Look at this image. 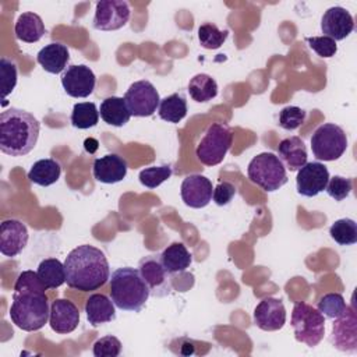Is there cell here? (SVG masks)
Listing matches in <instances>:
<instances>
[{
	"mask_svg": "<svg viewBox=\"0 0 357 357\" xmlns=\"http://www.w3.org/2000/svg\"><path fill=\"white\" fill-rule=\"evenodd\" d=\"M278 158L290 172H296L307 163V148L300 137H289L279 142Z\"/></svg>",
	"mask_w": 357,
	"mask_h": 357,
	"instance_id": "44dd1931",
	"label": "cell"
},
{
	"mask_svg": "<svg viewBox=\"0 0 357 357\" xmlns=\"http://www.w3.org/2000/svg\"><path fill=\"white\" fill-rule=\"evenodd\" d=\"M45 24L42 18L31 11L22 13L15 22L14 32L17 39L25 42V43H35L42 39L45 35Z\"/></svg>",
	"mask_w": 357,
	"mask_h": 357,
	"instance_id": "cb8c5ba5",
	"label": "cell"
},
{
	"mask_svg": "<svg viewBox=\"0 0 357 357\" xmlns=\"http://www.w3.org/2000/svg\"><path fill=\"white\" fill-rule=\"evenodd\" d=\"M158 114L167 123H178L187 116V99L181 92H174L160 99Z\"/></svg>",
	"mask_w": 357,
	"mask_h": 357,
	"instance_id": "83f0119b",
	"label": "cell"
},
{
	"mask_svg": "<svg viewBox=\"0 0 357 357\" xmlns=\"http://www.w3.org/2000/svg\"><path fill=\"white\" fill-rule=\"evenodd\" d=\"M183 202L190 208H205L212 201L213 187L208 177L202 174L187 176L180 187Z\"/></svg>",
	"mask_w": 357,
	"mask_h": 357,
	"instance_id": "9a60e30c",
	"label": "cell"
},
{
	"mask_svg": "<svg viewBox=\"0 0 357 357\" xmlns=\"http://www.w3.org/2000/svg\"><path fill=\"white\" fill-rule=\"evenodd\" d=\"M92 353L95 357H117L121 353V342L113 335L103 336L93 343Z\"/></svg>",
	"mask_w": 357,
	"mask_h": 357,
	"instance_id": "74e56055",
	"label": "cell"
},
{
	"mask_svg": "<svg viewBox=\"0 0 357 357\" xmlns=\"http://www.w3.org/2000/svg\"><path fill=\"white\" fill-rule=\"evenodd\" d=\"M160 259L165 269L170 273H181L191 265V254L183 243H172L160 252Z\"/></svg>",
	"mask_w": 357,
	"mask_h": 357,
	"instance_id": "d4e9b609",
	"label": "cell"
},
{
	"mask_svg": "<svg viewBox=\"0 0 357 357\" xmlns=\"http://www.w3.org/2000/svg\"><path fill=\"white\" fill-rule=\"evenodd\" d=\"M188 93L195 102H209L218 95V84L208 74H197L188 82Z\"/></svg>",
	"mask_w": 357,
	"mask_h": 357,
	"instance_id": "f546056e",
	"label": "cell"
},
{
	"mask_svg": "<svg viewBox=\"0 0 357 357\" xmlns=\"http://www.w3.org/2000/svg\"><path fill=\"white\" fill-rule=\"evenodd\" d=\"M36 60L45 71L50 74H60L67 68L70 52L64 45L54 42L43 46L38 52Z\"/></svg>",
	"mask_w": 357,
	"mask_h": 357,
	"instance_id": "603a6c76",
	"label": "cell"
},
{
	"mask_svg": "<svg viewBox=\"0 0 357 357\" xmlns=\"http://www.w3.org/2000/svg\"><path fill=\"white\" fill-rule=\"evenodd\" d=\"M236 195V187L229 181H222L213 188L212 199L216 205L223 206L227 205Z\"/></svg>",
	"mask_w": 357,
	"mask_h": 357,
	"instance_id": "60d3db41",
	"label": "cell"
},
{
	"mask_svg": "<svg viewBox=\"0 0 357 357\" xmlns=\"http://www.w3.org/2000/svg\"><path fill=\"white\" fill-rule=\"evenodd\" d=\"M308 46L321 57H332L337 52L336 42L329 36H308L305 38Z\"/></svg>",
	"mask_w": 357,
	"mask_h": 357,
	"instance_id": "ab89813d",
	"label": "cell"
},
{
	"mask_svg": "<svg viewBox=\"0 0 357 357\" xmlns=\"http://www.w3.org/2000/svg\"><path fill=\"white\" fill-rule=\"evenodd\" d=\"M0 75H1V106L7 105V96L14 91L17 85V66L14 61L1 57L0 59Z\"/></svg>",
	"mask_w": 357,
	"mask_h": 357,
	"instance_id": "d590c367",
	"label": "cell"
},
{
	"mask_svg": "<svg viewBox=\"0 0 357 357\" xmlns=\"http://www.w3.org/2000/svg\"><path fill=\"white\" fill-rule=\"evenodd\" d=\"M331 342L340 351L356 353L357 350V318L354 305H347L346 311L336 318L332 326Z\"/></svg>",
	"mask_w": 357,
	"mask_h": 357,
	"instance_id": "4fadbf2b",
	"label": "cell"
},
{
	"mask_svg": "<svg viewBox=\"0 0 357 357\" xmlns=\"http://www.w3.org/2000/svg\"><path fill=\"white\" fill-rule=\"evenodd\" d=\"M346 301L340 293H328L322 296L317 304L318 311L326 318L336 319L346 311Z\"/></svg>",
	"mask_w": 357,
	"mask_h": 357,
	"instance_id": "836d02e7",
	"label": "cell"
},
{
	"mask_svg": "<svg viewBox=\"0 0 357 357\" xmlns=\"http://www.w3.org/2000/svg\"><path fill=\"white\" fill-rule=\"evenodd\" d=\"M248 178L266 192L279 190L287 183L286 167L272 152H262L254 156L247 167Z\"/></svg>",
	"mask_w": 357,
	"mask_h": 357,
	"instance_id": "5b68a950",
	"label": "cell"
},
{
	"mask_svg": "<svg viewBox=\"0 0 357 357\" xmlns=\"http://www.w3.org/2000/svg\"><path fill=\"white\" fill-rule=\"evenodd\" d=\"M138 271L153 297H166L172 293L170 273L165 269L160 254H151L139 259Z\"/></svg>",
	"mask_w": 357,
	"mask_h": 357,
	"instance_id": "30bf717a",
	"label": "cell"
},
{
	"mask_svg": "<svg viewBox=\"0 0 357 357\" xmlns=\"http://www.w3.org/2000/svg\"><path fill=\"white\" fill-rule=\"evenodd\" d=\"M233 142L231 130L223 123H212L197 145L195 155L206 166L219 165Z\"/></svg>",
	"mask_w": 357,
	"mask_h": 357,
	"instance_id": "52a82bcc",
	"label": "cell"
},
{
	"mask_svg": "<svg viewBox=\"0 0 357 357\" xmlns=\"http://www.w3.org/2000/svg\"><path fill=\"white\" fill-rule=\"evenodd\" d=\"M329 178V172L324 163L307 162L303 167L298 169L296 177L297 192L308 198L315 197L325 190Z\"/></svg>",
	"mask_w": 357,
	"mask_h": 357,
	"instance_id": "5bb4252c",
	"label": "cell"
},
{
	"mask_svg": "<svg viewBox=\"0 0 357 357\" xmlns=\"http://www.w3.org/2000/svg\"><path fill=\"white\" fill-rule=\"evenodd\" d=\"M40 124L26 110L10 107L0 114V151L10 156L29 153L39 138Z\"/></svg>",
	"mask_w": 357,
	"mask_h": 357,
	"instance_id": "3957f363",
	"label": "cell"
},
{
	"mask_svg": "<svg viewBox=\"0 0 357 357\" xmlns=\"http://www.w3.org/2000/svg\"><path fill=\"white\" fill-rule=\"evenodd\" d=\"M331 237L339 245H351L357 243V223L353 219H337L329 229Z\"/></svg>",
	"mask_w": 357,
	"mask_h": 357,
	"instance_id": "1f68e13d",
	"label": "cell"
},
{
	"mask_svg": "<svg viewBox=\"0 0 357 357\" xmlns=\"http://www.w3.org/2000/svg\"><path fill=\"white\" fill-rule=\"evenodd\" d=\"M99 114L102 120L114 127H123L128 123L131 113L127 109L124 98L119 96H109L102 100L99 107Z\"/></svg>",
	"mask_w": 357,
	"mask_h": 357,
	"instance_id": "484cf974",
	"label": "cell"
},
{
	"mask_svg": "<svg viewBox=\"0 0 357 357\" xmlns=\"http://www.w3.org/2000/svg\"><path fill=\"white\" fill-rule=\"evenodd\" d=\"M70 120L75 128L86 130L98 124L99 110L93 102H79L74 105Z\"/></svg>",
	"mask_w": 357,
	"mask_h": 357,
	"instance_id": "4dcf8cb0",
	"label": "cell"
},
{
	"mask_svg": "<svg viewBox=\"0 0 357 357\" xmlns=\"http://www.w3.org/2000/svg\"><path fill=\"white\" fill-rule=\"evenodd\" d=\"M130 6L123 0H102L96 3L92 25L99 31H117L130 20Z\"/></svg>",
	"mask_w": 357,
	"mask_h": 357,
	"instance_id": "8fae6325",
	"label": "cell"
},
{
	"mask_svg": "<svg viewBox=\"0 0 357 357\" xmlns=\"http://www.w3.org/2000/svg\"><path fill=\"white\" fill-rule=\"evenodd\" d=\"M229 31L219 29L212 22H205L198 28V40L205 49H218L227 39Z\"/></svg>",
	"mask_w": 357,
	"mask_h": 357,
	"instance_id": "d6a6232c",
	"label": "cell"
},
{
	"mask_svg": "<svg viewBox=\"0 0 357 357\" xmlns=\"http://www.w3.org/2000/svg\"><path fill=\"white\" fill-rule=\"evenodd\" d=\"M66 283L79 291L102 287L110 278L109 262L99 248L82 244L68 252L64 261Z\"/></svg>",
	"mask_w": 357,
	"mask_h": 357,
	"instance_id": "7a4b0ae2",
	"label": "cell"
},
{
	"mask_svg": "<svg viewBox=\"0 0 357 357\" xmlns=\"http://www.w3.org/2000/svg\"><path fill=\"white\" fill-rule=\"evenodd\" d=\"M49 324L56 333H71L79 324L78 307L70 300L56 298L50 305Z\"/></svg>",
	"mask_w": 357,
	"mask_h": 357,
	"instance_id": "ac0fdd59",
	"label": "cell"
},
{
	"mask_svg": "<svg viewBox=\"0 0 357 357\" xmlns=\"http://www.w3.org/2000/svg\"><path fill=\"white\" fill-rule=\"evenodd\" d=\"M124 102L131 116L149 117L159 107L160 98L152 82L141 79L130 85L124 95Z\"/></svg>",
	"mask_w": 357,
	"mask_h": 357,
	"instance_id": "9c48e42d",
	"label": "cell"
},
{
	"mask_svg": "<svg viewBox=\"0 0 357 357\" xmlns=\"http://www.w3.org/2000/svg\"><path fill=\"white\" fill-rule=\"evenodd\" d=\"M321 29L325 36L336 40L346 39L354 29V20L351 14L339 6L328 8L321 20Z\"/></svg>",
	"mask_w": 357,
	"mask_h": 357,
	"instance_id": "e0dca14e",
	"label": "cell"
},
{
	"mask_svg": "<svg viewBox=\"0 0 357 357\" xmlns=\"http://www.w3.org/2000/svg\"><path fill=\"white\" fill-rule=\"evenodd\" d=\"M305 110L298 106H286L279 113V126L284 130L293 131L298 128L305 120Z\"/></svg>",
	"mask_w": 357,
	"mask_h": 357,
	"instance_id": "8d00e7d4",
	"label": "cell"
},
{
	"mask_svg": "<svg viewBox=\"0 0 357 357\" xmlns=\"http://www.w3.org/2000/svg\"><path fill=\"white\" fill-rule=\"evenodd\" d=\"M173 170L169 165H162V166H151L145 167L139 172V181L142 185L148 188H156L159 187L163 181L170 178Z\"/></svg>",
	"mask_w": 357,
	"mask_h": 357,
	"instance_id": "e575fe53",
	"label": "cell"
},
{
	"mask_svg": "<svg viewBox=\"0 0 357 357\" xmlns=\"http://www.w3.org/2000/svg\"><path fill=\"white\" fill-rule=\"evenodd\" d=\"M96 84L93 71L85 64L68 66L61 74V85L66 93L71 98H86L89 96Z\"/></svg>",
	"mask_w": 357,
	"mask_h": 357,
	"instance_id": "7c38bea8",
	"label": "cell"
},
{
	"mask_svg": "<svg viewBox=\"0 0 357 357\" xmlns=\"http://www.w3.org/2000/svg\"><path fill=\"white\" fill-rule=\"evenodd\" d=\"M36 273L46 289H57L66 283L64 264H61L57 258H45L40 261Z\"/></svg>",
	"mask_w": 357,
	"mask_h": 357,
	"instance_id": "f1b7e54d",
	"label": "cell"
},
{
	"mask_svg": "<svg viewBox=\"0 0 357 357\" xmlns=\"http://www.w3.org/2000/svg\"><path fill=\"white\" fill-rule=\"evenodd\" d=\"M112 298L102 293L91 294L85 303L86 319L92 326L110 322L116 318V308Z\"/></svg>",
	"mask_w": 357,
	"mask_h": 357,
	"instance_id": "7402d4cb",
	"label": "cell"
},
{
	"mask_svg": "<svg viewBox=\"0 0 357 357\" xmlns=\"http://www.w3.org/2000/svg\"><path fill=\"white\" fill-rule=\"evenodd\" d=\"M127 169L128 166L124 158L116 153H109L93 160L92 174L103 184H114L126 177Z\"/></svg>",
	"mask_w": 357,
	"mask_h": 357,
	"instance_id": "ffe728a7",
	"label": "cell"
},
{
	"mask_svg": "<svg viewBox=\"0 0 357 357\" xmlns=\"http://www.w3.org/2000/svg\"><path fill=\"white\" fill-rule=\"evenodd\" d=\"M110 298L123 311L139 312L146 304L151 291L138 269L123 266L112 272Z\"/></svg>",
	"mask_w": 357,
	"mask_h": 357,
	"instance_id": "277c9868",
	"label": "cell"
},
{
	"mask_svg": "<svg viewBox=\"0 0 357 357\" xmlns=\"http://www.w3.org/2000/svg\"><path fill=\"white\" fill-rule=\"evenodd\" d=\"M26 226L17 219H7L0 225V252L6 257L18 255L28 243Z\"/></svg>",
	"mask_w": 357,
	"mask_h": 357,
	"instance_id": "d6986e66",
	"label": "cell"
},
{
	"mask_svg": "<svg viewBox=\"0 0 357 357\" xmlns=\"http://www.w3.org/2000/svg\"><path fill=\"white\" fill-rule=\"evenodd\" d=\"M61 174V166L57 160L52 158H45L36 160L29 172H28V178L38 185L47 187L54 184Z\"/></svg>",
	"mask_w": 357,
	"mask_h": 357,
	"instance_id": "4316f807",
	"label": "cell"
},
{
	"mask_svg": "<svg viewBox=\"0 0 357 357\" xmlns=\"http://www.w3.org/2000/svg\"><path fill=\"white\" fill-rule=\"evenodd\" d=\"M46 286L33 271H22L14 284L10 318L15 326L25 332H35L45 326L50 308Z\"/></svg>",
	"mask_w": 357,
	"mask_h": 357,
	"instance_id": "6da1fadb",
	"label": "cell"
},
{
	"mask_svg": "<svg viewBox=\"0 0 357 357\" xmlns=\"http://www.w3.org/2000/svg\"><path fill=\"white\" fill-rule=\"evenodd\" d=\"M351 188H353L351 178H347L343 176H333L332 178L328 180V184L325 187L328 195L335 201H343L344 198H347L351 192Z\"/></svg>",
	"mask_w": 357,
	"mask_h": 357,
	"instance_id": "f35d334b",
	"label": "cell"
},
{
	"mask_svg": "<svg viewBox=\"0 0 357 357\" xmlns=\"http://www.w3.org/2000/svg\"><path fill=\"white\" fill-rule=\"evenodd\" d=\"M294 337L310 347L317 346L325 335V318L312 305L298 301L294 304L290 319Z\"/></svg>",
	"mask_w": 357,
	"mask_h": 357,
	"instance_id": "8992f818",
	"label": "cell"
},
{
	"mask_svg": "<svg viewBox=\"0 0 357 357\" xmlns=\"http://www.w3.org/2000/svg\"><path fill=\"white\" fill-rule=\"evenodd\" d=\"M311 149L318 160L332 162L339 159L347 149L344 130L333 123L321 124L311 137Z\"/></svg>",
	"mask_w": 357,
	"mask_h": 357,
	"instance_id": "ba28073f",
	"label": "cell"
},
{
	"mask_svg": "<svg viewBox=\"0 0 357 357\" xmlns=\"http://www.w3.org/2000/svg\"><path fill=\"white\" fill-rule=\"evenodd\" d=\"M255 325L266 332L279 331L286 324V308L280 298L266 297L254 310Z\"/></svg>",
	"mask_w": 357,
	"mask_h": 357,
	"instance_id": "2e32d148",
	"label": "cell"
}]
</instances>
